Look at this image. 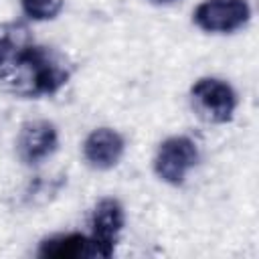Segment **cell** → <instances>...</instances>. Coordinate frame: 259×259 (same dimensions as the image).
I'll list each match as a JSON object with an SVG mask.
<instances>
[{"instance_id":"obj_1","label":"cell","mask_w":259,"mask_h":259,"mask_svg":"<svg viewBox=\"0 0 259 259\" xmlns=\"http://www.w3.org/2000/svg\"><path fill=\"white\" fill-rule=\"evenodd\" d=\"M73 67L63 53L32 40L20 53L4 87L20 97L55 95L63 85H67Z\"/></svg>"},{"instance_id":"obj_2","label":"cell","mask_w":259,"mask_h":259,"mask_svg":"<svg viewBox=\"0 0 259 259\" xmlns=\"http://www.w3.org/2000/svg\"><path fill=\"white\" fill-rule=\"evenodd\" d=\"M198 162L196 142L186 136H172L164 140L154 158V172L160 180L178 186Z\"/></svg>"},{"instance_id":"obj_3","label":"cell","mask_w":259,"mask_h":259,"mask_svg":"<svg viewBox=\"0 0 259 259\" xmlns=\"http://www.w3.org/2000/svg\"><path fill=\"white\" fill-rule=\"evenodd\" d=\"M190 95L196 111L206 121L227 123L233 119L237 109V93L227 81L217 77H202L192 85Z\"/></svg>"},{"instance_id":"obj_4","label":"cell","mask_w":259,"mask_h":259,"mask_svg":"<svg viewBox=\"0 0 259 259\" xmlns=\"http://www.w3.org/2000/svg\"><path fill=\"white\" fill-rule=\"evenodd\" d=\"M192 18L204 32L227 34L249 22L251 6L247 0H204L196 6Z\"/></svg>"},{"instance_id":"obj_5","label":"cell","mask_w":259,"mask_h":259,"mask_svg":"<svg viewBox=\"0 0 259 259\" xmlns=\"http://www.w3.org/2000/svg\"><path fill=\"white\" fill-rule=\"evenodd\" d=\"M125 223V212L119 200L101 198L91 212V241L95 257H111Z\"/></svg>"},{"instance_id":"obj_6","label":"cell","mask_w":259,"mask_h":259,"mask_svg":"<svg viewBox=\"0 0 259 259\" xmlns=\"http://www.w3.org/2000/svg\"><path fill=\"white\" fill-rule=\"evenodd\" d=\"M57 146H59L57 127L47 119L26 121L16 138V154L26 166L45 162L55 154Z\"/></svg>"},{"instance_id":"obj_7","label":"cell","mask_w":259,"mask_h":259,"mask_svg":"<svg viewBox=\"0 0 259 259\" xmlns=\"http://www.w3.org/2000/svg\"><path fill=\"white\" fill-rule=\"evenodd\" d=\"M125 150V142L119 132L111 127H97L93 130L83 142V156L91 168L109 170L113 168Z\"/></svg>"},{"instance_id":"obj_8","label":"cell","mask_w":259,"mask_h":259,"mask_svg":"<svg viewBox=\"0 0 259 259\" xmlns=\"http://www.w3.org/2000/svg\"><path fill=\"white\" fill-rule=\"evenodd\" d=\"M28 28L20 22H2L0 24V83L4 85L10 77L14 63L20 53L32 42Z\"/></svg>"},{"instance_id":"obj_9","label":"cell","mask_w":259,"mask_h":259,"mask_svg":"<svg viewBox=\"0 0 259 259\" xmlns=\"http://www.w3.org/2000/svg\"><path fill=\"white\" fill-rule=\"evenodd\" d=\"M38 257L47 259H81V257H95L93 241L81 233H67L55 235L40 243Z\"/></svg>"},{"instance_id":"obj_10","label":"cell","mask_w":259,"mask_h":259,"mask_svg":"<svg viewBox=\"0 0 259 259\" xmlns=\"http://www.w3.org/2000/svg\"><path fill=\"white\" fill-rule=\"evenodd\" d=\"M65 0H20L22 12L32 20H53L63 10Z\"/></svg>"},{"instance_id":"obj_11","label":"cell","mask_w":259,"mask_h":259,"mask_svg":"<svg viewBox=\"0 0 259 259\" xmlns=\"http://www.w3.org/2000/svg\"><path fill=\"white\" fill-rule=\"evenodd\" d=\"M154 2H164L166 4V2H174V0H154Z\"/></svg>"}]
</instances>
